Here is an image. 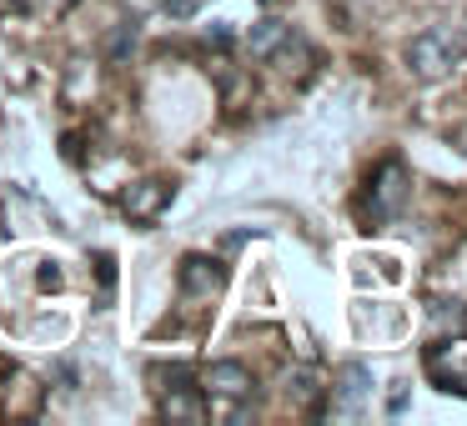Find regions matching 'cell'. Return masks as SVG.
I'll list each match as a JSON object with an SVG mask.
<instances>
[{
    "mask_svg": "<svg viewBox=\"0 0 467 426\" xmlns=\"http://www.w3.org/2000/svg\"><path fill=\"white\" fill-rule=\"evenodd\" d=\"M21 5H36V0H21Z\"/></svg>",
    "mask_w": 467,
    "mask_h": 426,
    "instance_id": "obj_11",
    "label": "cell"
},
{
    "mask_svg": "<svg viewBox=\"0 0 467 426\" xmlns=\"http://www.w3.org/2000/svg\"><path fill=\"white\" fill-rule=\"evenodd\" d=\"M286 46V25L282 21H256L252 36H246V51L256 56V61H266V56H276Z\"/></svg>",
    "mask_w": 467,
    "mask_h": 426,
    "instance_id": "obj_7",
    "label": "cell"
},
{
    "mask_svg": "<svg viewBox=\"0 0 467 426\" xmlns=\"http://www.w3.org/2000/svg\"><path fill=\"white\" fill-rule=\"evenodd\" d=\"M216 286H222L216 261H206V256H186V261H182V291H206V296H212Z\"/></svg>",
    "mask_w": 467,
    "mask_h": 426,
    "instance_id": "obj_6",
    "label": "cell"
},
{
    "mask_svg": "<svg viewBox=\"0 0 467 426\" xmlns=\"http://www.w3.org/2000/svg\"><path fill=\"white\" fill-rule=\"evenodd\" d=\"M462 56H467V41L452 25H432V31H422L407 46V66H412L417 81H447L462 66Z\"/></svg>",
    "mask_w": 467,
    "mask_h": 426,
    "instance_id": "obj_1",
    "label": "cell"
},
{
    "mask_svg": "<svg viewBox=\"0 0 467 426\" xmlns=\"http://www.w3.org/2000/svg\"><path fill=\"white\" fill-rule=\"evenodd\" d=\"M372 401V371L362 361H347L337 371V386H332V411L337 416H362V406Z\"/></svg>",
    "mask_w": 467,
    "mask_h": 426,
    "instance_id": "obj_3",
    "label": "cell"
},
{
    "mask_svg": "<svg viewBox=\"0 0 467 426\" xmlns=\"http://www.w3.org/2000/svg\"><path fill=\"white\" fill-rule=\"evenodd\" d=\"M166 201H171V186L156 181V176L126 186V196H121V206H126V216H131V221H156V216L166 211Z\"/></svg>",
    "mask_w": 467,
    "mask_h": 426,
    "instance_id": "obj_4",
    "label": "cell"
},
{
    "mask_svg": "<svg viewBox=\"0 0 467 426\" xmlns=\"http://www.w3.org/2000/svg\"><path fill=\"white\" fill-rule=\"evenodd\" d=\"M131 5H136V11H146V5H156V0H131Z\"/></svg>",
    "mask_w": 467,
    "mask_h": 426,
    "instance_id": "obj_10",
    "label": "cell"
},
{
    "mask_svg": "<svg viewBox=\"0 0 467 426\" xmlns=\"http://www.w3.org/2000/svg\"><path fill=\"white\" fill-rule=\"evenodd\" d=\"M161 11H171L176 21H186V15H196V0H156Z\"/></svg>",
    "mask_w": 467,
    "mask_h": 426,
    "instance_id": "obj_9",
    "label": "cell"
},
{
    "mask_svg": "<svg viewBox=\"0 0 467 426\" xmlns=\"http://www.w3.org/2000/svg\"><path fill=\"white\" fill-rule=\"evenodd\" d=\"M252 371H246L242 361H212L206 366V391L212 396H226V401H242V396H252Z\"/></svg>",
    "mask_w": 467,
    "mask_h": 426,
    "instance_id": "obj_5",
    "label": "cell"
},
{
    "mask_svg": "<svg viewBox=\"0 0 467 426\" xmlns=\"http://www.w3.org/2000/svg\"><path fill=\"white\" fill-rule=\"evenodd\" d=\"M161 411L176 416V421H202V401L192 396V386H176V391L161 401Z\"/></svg>",
    "mask_w": 467,
    "mask_h": 426,
    "instance_id": "obj_8",
    "label": "cell"
},
{
    "mask_svg": "<svg viewBox=\"0 0 467 426\" xmlns=\"http://www.w3.org/2000/svg\"><path fill=\"white\" fill-rule=\"evenodd\" d=\"M407 166L402 161H382V171L372 176V221H392L407 201Z\"/></svg>",
    "mask_w": 467,
    "mask_h": 426,
    "instance_id": "obj_2",
    "label": "cell"
}]
</instances>
